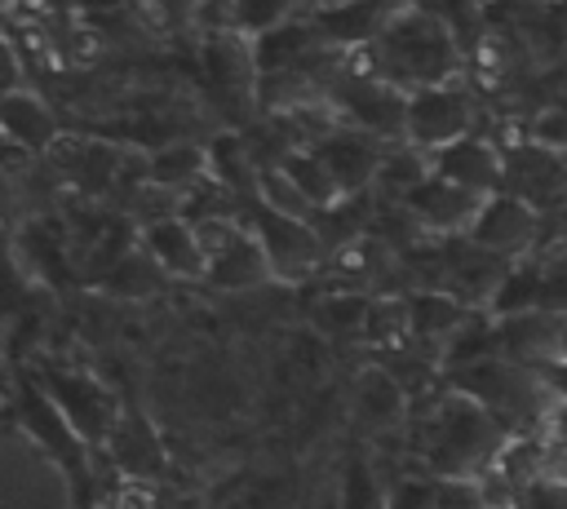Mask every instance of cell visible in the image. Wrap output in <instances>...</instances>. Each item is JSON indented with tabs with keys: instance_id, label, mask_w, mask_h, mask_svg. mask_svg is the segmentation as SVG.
Listing matches in <instances>:
<instances>
[{
	"instance_id": "cell-32",
	"label": "cell",
	"mask_w": 567,
	"mask_h": 509,
	"mask_svg": "<svg viewBox=\"0 0 567 509\" xmlns=\"http://www.w3.org/2000/svg\"><path fill=\"white\" fill-rule=\"evenodd\" d=\"M18 80H22V66H18V58H13L9 40L0 35V93H13V89H22Z\"/></svg>"
},
{
	"instance_id": "cell-29",
	"label": "cell",
	"mask_w": 567,
	"mask_h": 509,
	"mask_svg": "<svg viewBox=\"0 0 567 509\" xmlns=\"http://www.w3.org/2000/svg\"><path fill=\"white\" fill-rule=\"evenodd\" d=\"M540 310L567 319V248L540 257Z\"/></svg>"
},
{
	"instance_id": "cell-31",
	"label": "cell",
	"mask_w": 567,
	"mask_h": 509,
	"mask_svg": "<svg viewBox=\"0 0 567 509\" xmlns=\"http://www.w3.org/2000/svg\"><path fill=\"white\" fill-rule=\"evenodd\" d=\"M532 142H540V146H549V150H563V155H567V111H563V106L545 111V115L536 120V128H532Z\"/></svg>"
},
{
	"instance_id": "cell-39",
	"label": "cell",
	"mask_w": 567,
	"mask_h": 509,
	"mask_svg": "<svg viewBox=\"0 0 567 509\" xmlns=\"http://www.w3.org/2000/svg\"><path fill=\"white\" fill-rule=\"evenodd\" d=\"M523 4H549V0H523Z\"/></svg>"
},
{
	"instance_id": "cell-13",
	"label": "cell",
	"mask_w": 567,
	"mask_h": 509,
	"mask_svg": "<svg viewBox=\"0 0 567 509\" xmlns=\"http://www.w3.org/2000/svg\"><path fill=\"white\" fill-rule=\"evenodd\" d=\"M483 204H487L483 195H470V190H461V186H452V181H443V177H434V173H430L416 190L403 195L408 217H412L425 235H447V239L465 235V230L474 226V217H478Z\"/></svg>"
},
{
	"instance_id": "cell-19",
	"label": "cell",
	"mask_w": 567,
	"mask_h": 509,
	"mask_svg": "<svg viewBox=\"0 0 567 509\" xmlns=\"http://www.w3.org/2000/svg\"><path fill=\"white\" fill-rule=\"evenodd\" d=\"M0 142H9L13 150H49L58 142V120L49 111V102L31 89H13L0 93Z\"/></svg>"
},
{
	"instance_id": "cell-8",
	"label": "cell",
	"mask_w": 567,
	"mask_h": 509,
	"mask_svg": "<svg viewBox=\"0 0 567 509\" xmlns=\"http://www.w3.org/2000/svg\"><path fill=\"white\" fill-rule=\"evenodd\" d=\"M545 221H549V217H540L532 204H523V199H514V195L501 190V195H492V199L478 208V217H474V226L465 230V239H470L474 248L501 257V261H523V257H532V252L540 248Z\"/></svg>"
},
{
	"instance_id": "cell-38",
	"label": "cell",
	"mask_w": 567,
	"mask_h": 509,
	"mask_svg": "<svg viewBox=\"0 0 567 509\" xmlns=\"http://www.w3.org/2000/svg\"><path fill=\"white\" fill-rule=\"evenodd\" d=\"M297 4H301V9H310V13H315V9H323V4H332V0H297Z\"/></svg>"
},
{
	"instance_id": "cell-7",
	"label": "cell",
	"mask_w": 567,
	"mask_h": 509,
	"mask_svg": "<svg viewBox=\"0 0 567 509\" xmlns=\"http://www.w3.org/2000/svg\"><path fill=\"white\" fill-rule=\"evenodd\" d=\"M474 133V93L452 80V84H434L408 97V133L403 142L416 146L421 155H434L443 146H452L456 137Z\"/></svg>"
},
{
	"instance_id": "cell-15",
	"label": "cell",
	"mask_w": 567,
	"mask_h": 509,
	"mask_svg": "<svg viewBox=\"0 0 567 509\" xmlns=\"http://www.w3.org/2000/svg\"><path fill=\"white\" fill-rule=\"evenodd\" d=\"M341 111H346V124L350 128H363L372 133L377 142L385 137H403L408 133V93H399L394 84L385 80H354L341 89Z\"/></svg>"
},
{
	"instance_id": "cell-25",
	"label": "cell",
	"mask_w": 567,
	"mask_h": 509,
	"mask_svg": "<svg viewBox=\"0 0 567 509\" xmlns=\"http://www.w3.org/2000/svg\"><path fill=\"white\" fill-rule=\"evenodd\" d=\"M527 310H540V257L514 261L487 301L492 319H509V314H527Z\"/></svg>"
},
{
	"instance_id": "cell-4",
	"label": "cell",
	"mask_w": 567,
	"mask_h": 509,
	"mask_svg": "<svg viewBox=\"0 0 567 509\" xmlns=\"http://www.w3.org/2000/svg\"><path fill=\"white\" fill-rule=\"evenodd\" d=\"M443 385L456 389V394H465L470 403H478L505 429V438L536 434L540 420H545V412H549V403L558 398L549 389L545 372H527V367H518V363H509L501 354L478 359L470 367L443 372Z\"/></svg>"
},
{
	"instance_id": "cell-5",
	"label": "cell",
	"mask_w": 567,
	"mask_h": 509,
	"mask_svg": "<svg viewBox=\"0 0 567 509\" xmlns=\"http://www.w3.org/2000/svg\"><path fill=\"white\" fill-rule=\"evenodd\" d=\"M35 381L44 385V394L62 407V416L75 425V434L93 447V451H106V438L124 412V403L97 381V376H84V372H66V367H40Z\"/></svg>"
},
{
	"instance_id": "cell-23",
	"label": "cell",
	"mask_w": 567,
	"mask_h": 509,
	"mask_svg": "<svg viewBox=\"0 0 567 509\" xmlns=\"http://www.w3.org/2000/svg\"><path fill=\"white\" fill-rule=\"evenodd\" d=\"M354 412H359V420L372 425V429L399 425L403 412H408V389H403V381H399L394 372H381V367L363 372V381H359V389H354Z\"/></svg>"
},
{
	"instance_id": "cell-2",
	"label": "cell",
	"mask_w": 567,
	"mask_h": 509,
	"mask_svg": "<svg viewBox=\"0 0 567 509\" xmlns=\"http://www.w3.org/2000/svg\"><path fill=\"white\" fill-rule=\"evenodd\" d=\"M501 447H505V429L478 403L443 385V398L430 407L421 434L425 469L439 482H478L483 474H492Z\"/></svg>"
},
{
	"instance_id": "cell-1",
	"label": "cell",
	"mask_w": 567,
	"mask_h": 509,
	"mask_svg": "<svg viewBox=\"0 0 567 509\" xmlns=\"http://www.w3.org/2000/svg\"><path fill=\"white\" fill-rule=\"evenodd\" d=\"M368 75L394 84L408 97L434 84H452L461 75V44L452 22L443 13H430L425 4H408L372 44Z\"/></svg>"
},
{
	"instance_id": "cell-14",
	"label": "cell",
	"mask_w": 567,
	"mask_h": 509,
	"mask_svg": "<svg viewBox=\"0 0 567 509\" xmlns=\"http://www.w3.org/2000/svg\"><path fill=\"white\" fill-rule=\"evenodd\" d=\"M558 336H563V319L549 310L496 319V354L527 372H549L558 363Z\"/></svg>"
},
{
	"instance_id": "cell-26",
	"label": "cell",
	"mask_w": 567,
	"mask_h": 509,
	"mask_svg": "<svg viewBox=\"0 0 567 509\" xmlns=\"http://www.w3.org/2000/svg\"><path fill=\"white\" fill-rule=\"evenodd\" d=\"M297 13H301L297 0H230L221 27L252 40V35H261V31H275V27H284V22H292Z\"/></svg>"
},
{
	"instance_id": "cell-17",
	"label": "cell",
	"mask_w": 567,
	"mask_h": 509,
	"mask_svg": "<svg viewBox=\"0 0 567 509\" xmlns=\"http://www.w3.org/2000/svg\"><path fill=\"white\" fill-rule=\"evenodd\" d=\"M106 460L133 482H151V478L164 474L168 456H164V443H159V434H155V425L146 420L142 407H124L120 412V420H115V429L106 438Z\"/></svg>"
},
{
	"instance_id": "cell-34",
	"label": "cell",
	"mask_w": 567,
	"mask_h": 509,
	"mask_svg": "<svg viewBox=\"0 0 567 509\" xmlns=\"http://www.w3.org/2000/svg\"><path fill=\"white\" fill-rule=\"evenodd\" d=\"M545 381H549V389H554L558 398H567V367H563V363H558V367H549V372H545Z\"/></svg>"
},
{
	"instance_id": "cell-30",
	"label": "cell",
	"mask_w": 567,
	"mask_h": 509,
	"mask_svg": "<svg viewBox=\"0 0 567 509\" xmlns=\"http://www.w3.org/2000/svg\"><path fill=\"white\" fill-rule=\"evenodd\" d=\"M385 509H439V478H394L385 487Z\"/></svg>"
},
{
	"instance_id": "cell-22",
	"label": "cell",
	"mask_w": 567,
	"mask_h": 509,
	"mask_svg": "<svg viewBox=\"0 0 567 509\" xmlns=\"http://www.w3.org/2000/svg\"><path fill=\"white\" fill-rule=\"evenodd\" d=\"M275 168L288 177V186L310 204V212L315 217H323L328 208H337L346 195H341V186H337V177L328 173V164L310 150V146H292V150H284L279 159H275Z\"/></svg>"
},
{
	"instance_id": "cell-37",
	"label": "cell",
	"mask_w": 567,
	"mask_h": 509,
	"mask_svg": "<svg viewBox=\"0 0 567 509\" xmlns=\"http://www.w3.org/2000/svg\"><path fill=\"white\" fill-rule=\"evenodd\" d=\"M558 363L567 367V319H563V336H558ZM558 363H554V367H558Z\"/></svg>"
},
{
	"instance_id": "cell-40",
	"label": "cell",
	"mask_w": 567,
	"mask_h": 509,
	"mask_svg": "<svg viewBox=\"0 0 567 509\" xmlns=\"http://www.w3.org/2000/svg\"><path fill=\"white\" fill-rule=\"evenodd\" d=\"M408 4H416V0H408Z\"/></svg>"
},
{
	"instance_id": "cell-11",
	"label": "cell",
	"mask_w": 567,
	"mask_h": 509,
	"mask_svg": "<svg viewBox=\"0 0 567 509\" xmlns=\"http://www.w3.org/2000/svg\"><path fill=\"white\" fill-rule=\"evenodd\" d=\"M310 150L328 164V173L337 177V186H341L346 199L363 195L377 181L381 164H385L381 142L372 133H363V128H350V124H332V133H323L319 142H310Z\"/></svg>"
},
{
	"instance_id": "cell-24",
	"label": "cell",
	"mask_w": 567,
	"mask_h": 509,
	"mask_svg": "<svg viewBox=\"0 0 567 509\" xmlns=\"http://www.w3.org/2000/svg\"><path fill=\"white\" fill-rule=\"evenodd\" d=\"M213 173V155L195 142H168L146 159V177L164 190H190Z\"/></svg>"
},
{
	"instance_id": "cell-10",
	"label": "cell",
	"mask_w": 567,
	"mask_h": 509,
	"mask_svg": "<svg viewBox=\"0 0 567 509\" xmlns=\"http://www.w3.org/2000/svg\"><path fill=\"white\" fill-rule=\"evenodd\" d=\"M408 9V0H332L310 13L319 44L328 49H372L385 27Z\"/></svg>"
},
{
	"instance_id": "cell-9",
	"label": "cell",
	"mask_w": 567,
	"mask_h": 509,
	"mask_svg": "<svg viewBox=\"0 0 567 509\" xmlns=\"http://www.w3.org/2000/svg\"><path fill=\"white\" fill-rule=\"evenodd\" d=\"M505 195L532 204L540 217L567 212V155L540 142H523L505 155Z\"/></svg>"
},
{
	"instance_id": "cell-3",
	"label": "cell",
	"mask_w": 567,
	"mask_h": 509,
	"mask_svg": "<svg viewBox=\"0 0 567 509\" xmlns=\"http://www.w3.org/2000/svg\"><path fill=\"white\" fill-rule=\"evenodd\" d=\"M9 416L13 425L49 456V465L66 478L71 505L75 509H102V487H97V451L75 434V425L62 416V407L44 394L35 376H13L9 385Z\"/></svg>"
},
{
	"instance_id": "cell-6",
	"label": "cell",
	"mask_w": 567,
	"mask_h": 509,
	"mask_svg": "<svg viewBox=\"0 0 567 509\" xmlns=\"http://www.w3.org/2000/svg\"><path fill=\"white\" fill-rule=\"evenodd\" d=\"M248 235L261 243L266 266H270L275 279H288V283L292 279H306L323 261V235H319V226L306 221V217L279 212V208L261 204L257 195H252V230Z\"/></svg>"
},
{
	"instance_id": "cell-21",
	"label": "cell",
	"mask_w": 567,
	"mask_h": 509,
	"mask_svg": "<svg viewBox=\"0 0 567 509\" xmlns=\"http://www.w3.org/2000/svg\"><path fill=\"white\" fill-rule=\"evenodd\" d=\"M315 49H323V44H319L310 18H292V22H284V27H275V31L252 35V62H257V75H261V80L288 71V66H297V62L310 58Z\"/></svg>"
},
{
	"instance_id": "cell-36",
	"label": "cell",
	"mask_w": 567,
	"mask_h": 509,
	"mask_svg": "<svg viewBox=\"0 0 567 509\" xmlns=\"http://www.w3.org/2000/svg\"><path fill=\"white\" fill-rule=\"evenodd\" d=\"M9 204H13V186H9V177L0 173V221L9 217Z\"/></svg>"
},
{
	"instance_id": "cell-27",
	"label": "cell",
	"mask_w": 567,
	"mask_h": 509,
	"mask_svg": "<svg viewBox=\"0 0 567 509\" xmlns=\"http://www.w3.org/2000/svg\"><path fill=\"white\" fill-rule=\"evenodd\" d=\"M159 274H164V270H159L142 248H133V252H128L111 274H102V279H97V288H102V292H111V297L137 301V297H151V292L159 288Z\"/></svg>"
},
{
	"instance_id": "cell-28",
	"label": "cell",
	"mask_w": 567,
	"mask_h": 509,
	"mask_svg": "<svg viewBox=\"0 0 567 509\" xmlns=\"http://www.w3.org/2000/svg\"><path fill=\"white\" fill-rule=\"evenodd\" d=\"M540 460H545V478L549 482H567V398H554L540 429Z\"/></svg>"
},
{
	"instance_id": "cell-33",
	"label": "cell",
	"mask_w": 567,
	"mask_h": 509,
	"mask_svg": "<svg viewBox=\"0 0 567 509\" xmlns=\"http://www.w3.org/2000/svg\"><path fill=\"white\" fill-rule=\"evenodd\" d=\"M155 9H164L168 18H199L204 13V0H151Z\"/></svg>"
},
{
	"instance_id": "cell-20",
	"label": "cell",
	"mask_w": 567,
	"mask_h": 509,
	"mask_svg": "<svg viewBox=\"0 0 567 509\" xmlns=\"http://www.w3.org/2000/svg\"><path fill=\"white\" fill-rule=\"evenodd\" d=\"M66 243H71L66 230H58L49 221H27L18 230V261L35 283L58 288L66 279V270H71V248Z\"/></svg>"
},
{
	"instance_id": "cell-12",
	"label": "cell",
	"mask_w": 567,
	"mask_h": 509,
	"mask_svg": "<svg viewBox=\"0 0 567 509\" xmlns=\"http://www.w3.org/2000/svg\"><path fill=\"white\" fill-rule=\"evenodd\" d=\"M430 173L452 181V186H461V190H470V195H483V199L505 190V155L478 133L456 137L452 146L434 150L430 155Z\"/></svg>"
},
{
	"instance_id": "cell-18",
	"label": "cell",
	"mask_w": 567,
	"mask_h": 509,
	"mask_svg": "<svg viewBox=\"0 0 567 509\" xmlns=\"http://www.w3.org/2000/svg\"><path fill=\"white\" fill-rule=\"evenodd\" d=\"M199 62H204L208 84H213L221 97H248L252 84L261 80V75H257V62H252V40L239 35V31H226V27H217V31L204 40Z\"/></svg>"
},
{
	"instance_id": "cell-16",
	"label": "cell",
	"mask_w": 567,
	"mask_h": 509,
	"mask_svg": "<svg viewBox=\"0 0 567 509\" xmlns=\"http://www.w3.org/2000/svg\"><path fill=\"white\" fill-rule=\"evenodd\" d=\"M142 252L173 279H208V252L190 217H155L142 226Z\"/></svg>"
},
{
	"instance_id": "cell-35",
	"label": "cell",
	"mask_w": 567,
	"mask_h": 509,
	"mask_svg": "<svg viewBox=\"0 0 567 509\" xmlns=\"http://www.w3.org/2000/svg\"><path fill=\"white\" fill-rule=\"evenodd\" d=\"M226 4H230V0H204V13H199V18H208V13H213V22L221 27V18H226Z\"/></svg>"
}]
</instances>
